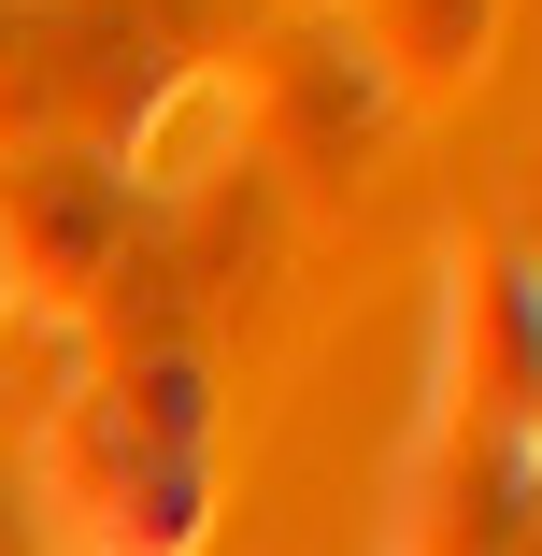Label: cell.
<instances>
[{"mask_svg": "<svg viewBox=\"0 0 542 556\" xmlns=\"http://www.w3.org/2000/svg\"><path fill=\"white\" fill-rule=\"evenodd\" d=\"M29 500H43L58 556H200V528H214L200 357L86 371V400H58L29 442Z\"/></svg>", "mask_w": 542, "mask_h": 556, "instance_id": "cell-1", "label": "cell"}, {"mask_svg": "<svg viewBox=\"0 0 542 556\" xmlns=\"http://www.w3.org/2000/svg\"><path fill=\"white\" fill-rule=\"evenodd\" d=\"M243 129H257V157H272V172L343 186V172L371 157V129H386V86H371V58H357V43L286 29V43H257V72H243Z\"/></svg>", "mask_w": 542, "mask_h": 556, "instance_id": "cell-3", "label": "cell"}, {"mask_svg": "<svg viewBox=\"0 0 542 556\" xmlns=\"http://www.w3.org/2000/svg\"><path fill=\"white\" fill-rule=\"evenodd\" d=\"M371 15V58L400 72V100H443L486 72V29H500V0H357Z\"/></svg>", "mask_w": 542, "mask_h": 556, "instance_id": "cell-4", "label": "cell"}, {"mask_svg": "<svg viewBox=\"0 0 542 556\" xmlns=\"http://www.w3.org/2000/svg\"><path fill=\"white\" fill-rule=\"evenodd\" d=\"M129 257V186L72 143H0V300L86 314V286Z\"/></svg>", "mask_w": 542, "mask_h": 556, "instance_id": "cell-2", "label": "cell"}]
</instances>
